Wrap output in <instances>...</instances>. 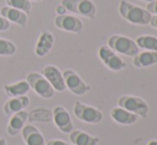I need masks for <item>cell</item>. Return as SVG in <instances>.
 <instances>
[{
    "label": "cell",
    "mask_w": 157,
    "mask_h": 145,
    "mask_svg": "<svg viewBox=\"0 0 157 145\" xmlns=\"http://www.w3.org/2000/svg\"><path fill=\"white\" fill-rule=\"evenodd\" d=\"M110 117H111V120L113 122H116L119 125H122V126L132 125L138 121V116L119 106L111 109V111H110Z\"/></svg>",
    "instance_id": "obj_15"
},
{
    "label": "cell",
    "mask_w": 157,
    "mask_h": 145,
    "mask_svg": "<svg viewBox=\"0 0 157 145\" xmlns=\"http://www.w3.org/2000/svg\"><path fill=\"white\" fill-rule=\"evenodd\" d=\"M147 11L153 15H157V0H153V1L147 3Z\"/></svg>",
    "instance_id": "obj_25"
},
{
    "label": "cell",
    "mask_w": 157,
    "mask_h": 145,
    "mask_svg": "<svg viewBox=\"0 0 157 145\" xmlns=\"http://www.w3.org/2000/svg\"><path fill=\"white\" fill-rule=\"evenodd\" d=\"M16 52V46L13 42L0 37V56L10 57Z\"/></svg>",
    "instance_id": "obj_24"
},
{
    "label": "cell",
    "mask_w": 157,
    "mask_h": 145,
    "mask_svg": "<svg viewBox=\"0 0 157 145\" xmlns=\"http://www.w3.org/2000/svg\"><path fill=\"white\" fill-rule=\"evenodd\" d=\"M0 13H1V16L4 17L6 20H9L10 23L16 24L21 28L26 27V25L28 23V15L23 11L16 10V9L6 6L0 9Z\"/></svg>",
    "instance_id": "obj_14"
},
{
    "label": "cell",
    "mask_w": 157,
    "mask_h": 145,
    "mask_svg": "<svg viewBox=\"0 0 157 145\" xmlns=\"http://www.w3.org/2000/svg\"><path fill=\"white\" fill-rule=\"evenodd\" d=\"M45 145H70V144L62 141V140H50Z\"/></svg>",
    "instance_id": "obj_27"
},
{
    "label": "cell",
    "mask_w": 157,
    "mask_h": 145,
    "mask_svg": "<svg viewBox=\"0 0 157 145\" xmlns=\"http://www.w3.org/2000/svg\"><path fill=\"white\" fill-rule=\"evenodd\" d=\"M98 58L103 64L112 72H120L126 67V63L107 45L98 48Z\"/></svg>",
    "instance_id": "obj_8"
},
{
    "label": "cell",
    "mask_w": 157,
    "mask_h": 145,
    "mask_svg": "<svg viewBox=\"0 0 157 145\" xmlns=\"http://www.w3.org/2000/svg\"><path fill=\"white\" fill-rule=\"evenodd\" d=\"M4 92L9 97H17V96H24L29 93L30 85L27 80H21L18 82L9 83L4 85Z\"/></svg>",
    "instance_id": "obj_20"
},
{
    "label": "cell",
    "mask_w": 157,
    "mask_h": 145,
    "mask_svg": "<svg viewBox=\"0 0 157 145\" xmlns=\"http://www.w3.org/2000/svg\"><path fill=\"white\" fill-rule=\"evenodd\" d=\"M55 26L62 31L71 32V33H81L83 29V24L80 18L74 15H57L55 18Z\"/></svg>",
    "instance_id": "obj_9"
},
{
    "label": "cell",
    "mask_w": 157,
    "mask_h": 145,
    "mask_svg": "<svg viewBox=\"0 0 157 145\" xmlns=\"http://www.w3.org/2000/svg\"><path fill=\"white\" fill-rule=\"evenodd\" d=\"M61 4L68 12L89 19H94L96 16V6L92 0H62Z\"/></svg>",
    "instance_id": "obj_5"
},
{
    "label": "cell",
    "mask_w": 157,
    "mask_h": 145,
    "mask_svg": "<svg viewBox=\"0 0 157 145\" xmlns=\"http://www.w3.org/2000/svg\"><path fill=\"white\" fill-rule=\"evenodd\" d=\"M56 12H57V14H58V15H63V14H66V12H67V11L65 10V8H64L62 4H60V6H57Z\"/></svg>",
    "instance_id": "obj_28"
},
{
    "label": "cell",
    "mask_w": 157,
    "mask_h": 145,
    "mask_svg": "<svg viewBox=\"0 0 157 145\" xmlns=\"http://www.w3.org/2000/svg\"><path fill=\"white\" fill-rule=\"evenodd\" d=\"M62 74L66 89L70 90V92H72L74 95L82 96L91 90V87L86 83L81 77L73 69H65Z\"/></svg>",
    "instance_id": "obj_7"
},
{
    "label": "cell",
    "mask_w": 157,
    "mask_h": 145,
    "mask_svg": "<svg viewBox=\"0 0 157 145\" xmlns=\"http://www.w3.org/2000/svg\"><path fill=\"white\" fill-rule=\"evenodd\" d=\"M28 121L37 123L52 122V110L47 108H36L28 113Z\"/></svg>",
    "instance_id": "obj_21"
},
{
    "label": "cell",
    "mask_w": 157,
    "mask_h": 145,
    "mask_svg": "<svg viewBox=\"0 0 157 145\" xmlns=\"http://www.w3.org/2000/svg\"><path fill=\"white\" fill-rule=\"evenodd\" d=\"M150 25H151L154 29L157 30V15H154V16L152 15L151 20H150Z\"/></svg>",
    "instance_id": "obj_29"
},
{
    "label": "cell",
    "mask_w": 157,
    "mask_h": 145,
    "mask_svg": "<svg viewBox=\"0 0 157 145\" xmlns=\"http://www.w3.org/2000/svg\"><path fill=\"white\" fill-rule=\"evenodd\" d=\"M108 47H110L116 54L134 58L139 52V48L132 39L122 34H112L108 37Z\"/></svg>",
    "instance_id": "obj_2"
},
{
    "label": "cell",
    "mask_w": 157,
    "mask_h": 145,
    "mask_svg": "<svg viewBox=\"0 0 157 145\" xmlns=\"http://www.w3.org/2000/svg\"><path fill=\"white\" fill-rule=\"evenodd\" d=\"M73 111L75 116L86 124H99L104 118L103 112L99 109L80 102H75Z\"/></svg>",
    "instance_id": "obj_6"
},
{
    "label": "cell",
    "mask_w": 157,
    "mask_h": 145,
    "mask_svg": "<svg viewBox=\"0 0 157 145\" xmlns=\"http://www.w3.org/2000/svg\"><path fill=\"white\" fill-rule=\"evenodd\" d=\"M70 135V141L74 145H97L99 138L91 136L82 130H73Z\"/></svg>",
    "instance_id": "obj_19"
},
{
    "label": "cell",
    "mask_w": 157,
    "mask_h": 145,
    "mask_svg": "<svg viewBox=\"0 0 157 145\" xmlns=\"http://www.w3.org/2000/svg\"><path fill=\"white\" fill-rule=\"evenodd\" d=\"M21 136L26 145H45V139L42 132L33 125H25L21 130Z\"/></svg>",
    "instance_id": "obj_17"
},
{
    "label": "cell",
    "mask_w": 157,
    "mask_h": 145,
    "mask_svg": "<svg viewBox=\"0 0 157 145\" xmlns=\"http://www.w3.org/2000/svg\"><path fill=\"white\" fill-rule=\"evenodd\" d=\"M118 106L134 113L138 117L145 118L149 113V105L141 97L134 95H122L118 99Z\"/></svg>",
    "instance_id": "obj_3"
},
{
    "label": "cell",
    "mask_w": 157,
    "mask_h": 145,
    "mask_svg": "<svg viewBox=\"0 0 157 145\" xmlns=\"http://www.w3.org/2000/svg\"><path fill=\"white\" fill-rule=\"evenodd\" d=\"M30 98L27 95L11 97L8 102H6L3 106V112L6 115L11 116L19 111H23L29 106Z\"/></svg>",
    "instance_id": "obj_16"
},
{
    "label": "cell",
    "mask_w": 157,
    "mask_h": 145,
    "mask_svg": "<svg viewBox=\"0 0 157 145\" xmlns=\"http://www.w3.org/2000/svg\"><path fill=\"white\" fill-rule=\"evenodd\" d=\"M147 145H157V140H151V141H149Z\"/></svg>",
    "instance_id": "obj_30"
},
{
    "label": "cell",
    "mask_w": 157,
    "mask_h": 145,
    "mask_svg": "<svg viewBox=\"0 0 157 145\" xmlns=\"http://www.w3.org/2000/svg\"><path fill=\"white\" fill-rule=\"evenodd\" d=\"M11 23L9 20H6L4 17L0 16V31H6L10 28Z\"/></svg>",
    "instance_id": "obj_26"
},
{
    "label": "cell",
    "mask_w": 157,
    "mask_h": 145,
    "mask_svg": "<svg viewBox=\"0 0 157 145\" xmlns=\"http://www.w3.org/2000/svg\"><path fill=\"white\" fill-rule=\"evenodd\" d=\"M32 1H37V2H40V1H43V0H32Z\"/></svg>",
    "instance_id": "obj_33"
},
{
    "label": "cell",
    "mask_w": 157,
    "mask_h": 145,
    "mask_svg": "<svg viewBox=\"0 0 157 145\" xmlns=\"http://www.w3.org/2000/svg\"><path fill=\"white\" fill-rule=\"evenodd\" d=\"M42 75L47 79V81L52 84L55 91H65L66 87L65 82H64L63 74L57 66H55V65H46L43 69V71H42Z\"/></svg>",
    "instance_id": "obj_11"
},
{
    "label": "cell",
    "mask_w": 157,
    "mask_h": 145,
    "mask_svg": "<svg viewBox=\"0 0 157 145\" xmlns=\"http://www.w3.org/2000/svg\"><path fill=\"white\" fill-rule=\"evenodd\" d=\"M28 121V112L26 110L19 111L17 113L11 115V118L6 126V132L12 137L17 136L19 132H21L24 126L26 125Z\"/></svg>",
    "instance_id": "obj_12"
},
{
    "label": "cell",
    "mask_w": 157,
    "mask_h": 145,
    "mask_svg": "<svg viewBox=\"0 0 157 145\" xmlns=\"http://www.w3.org/2000/svg\"><path fill=\"white\" fill-rule=\"evenodd\" d=\"M52 122L63 133L68 135L74 130V123L71 118L70 113L62 106H56L52 109Z\"/></svg>",
    "instance_id": "obj_10"
},
{
    "label": "cell",
    "mask_w": 157,
    "mask_h": 145,
    "mask_svg": "<svg viewBox=\"0 0 157 145\" xmlns=\"http://www.w3.org/2000/svg\"><path fill=\"white\" fill-rule=\"evenodd\" d=\"M157 64V52L143 50L138 52L132 59V65L137 69H144Z\"/></svg>",
    "instance_id": "obj_18"
},
{
    "label": "cell",
    "mask_w": 157,
    "mask_h": 145,
    "mask_svg": "<svg viewBox=\"0 0 157 145\" xmlns=\"http://www.w3.org/2000/svg\"><path fill=\"white\" fill-rule=\"evenodd\" d=\"M135 43L138 46L139 49L157 52V37L156 36L149 35V34L139 35L135 39Z\"/></svg>",
    "instance_id": "obj_22"
},
{
    "label": "cell",
    "mask_w": 157,
    "mask_h": 145,
    "mask_svg": "<svg viewBox=\"0 0 157 145\" xmlns=\"http://www.w3.org/2000/svg\"><path fill=\"white\" fill-rule=\"evenodd\" d=\"M119 13L121 17L128 21L129 24L137 26H145L149 25L151 20L152 14L136 4H132L125 0H121L119 4Z\"/></svg>",
    "instance_id": "obj_1"
},
{
    "label": "cell",
    "mask_w": 157,
    "mask_h": 145,
    "mask_svg": "<svg viewBox=\"0 0 157 145\" xmlns=\"http://www.w3.org/2000/svg\"><path fill=\"white\" fill-rule=\"evenodd\" d=\"M54 43H55V37L52 35V32L47 31V30L42 31L39 39H37L36 45H35L34 48L35 54L37 57H40V58L45 57L52 50Z\"/></svg>",
    "instance_id": "obj_13"
},
{
    "label": "cell",
    "mask_w": 157,
    "mask_h": 145,
    "mask_svg": "<svg viewBox=\"0 0 157 145\" xmlns=\"http://www.w3.org/2000/svg\"><path fill=\"white\" fill-rule=\"evenodd\" d=\"M141 1H144V2H151V1H153V0H141Z\"/></svg>",
    "instance_id": "obj_32"
},
{
    "label": "cell",
    "mask_w": 157,
    "mask_h": 145,
    "mask_svg": "<svg viewBox=\"0 0 157 145\" xmlns=\"http://www.w3.org/2000/svg\"><path fill=\"white\" fill-rule=\"evenodd\" d=\"M6 3L10 8L23 11L27 15L31 12L32 9V4L30 2V0H6Z\"/></svg>",
    "instance_id": "obj_23"
},
{
    "label": "cell",
    "mask_w": 157,
    "mask_h": 145,
    "mask_svg": "<svg viewBox=\"0 0 157 145\" xmlns=\"http://www.w3.org/2000/svg\"><path fill=\"white\" fill-rule=\"evenodd\" d=\"M0 145H6V141L3 138H0Z\"/></svg>",
    "instance_id": "obj_31"
},
{
    "label": "cell",
    "mask_w": 157,
    "mask_h": 145,
    "mask_svg": "<svg viewBox=\"0 0 157 145\" xmlns=\"http://www.w3.org/2000/svg\"><path fill=\"white\" fill-rule=\"evenodd\" d=\"M27 81L30 85V89L33 90L34 93L37 94L40 97L45 98V99H50L55 96L56 91L52 87V84L47 81V79L40 72H32L28 74Z\"/></svg>",
    "instance_id": "obj_4"
}]
</instances>
